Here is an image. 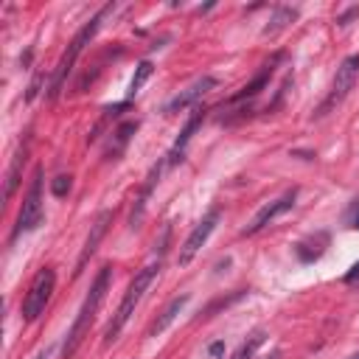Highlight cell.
Instances as JSON below:
<instances>
[{
  "mask_svg": "<svg viewBox=\"0 0 359 359\" xmlns=\"http://www.w3.org/2000/svg\"><path fill=\"white\" fill-rule=\"evenodd\" d=\"M45 219V210H42V168L34 171V180H31V188L22 199V208H20V216H17V224L11 230V241H17L22 233H31L42 224Z\"/></svg>",
  "mask_w": 359,
  "mask_h": 359,
  "instance_id": "cell-4",
  "label": "cell"
},
{
  "mask_svg": "<svg viewBox=\"0 0 359 359\" xmlns=\"http://www.w3.org/2000/svg\"><path fill=\"white\" fill-rule=\"evenodd\" d=\"M356 79H359V56H348V59L337 67V76H334V81H331V93H328V98L320 104L317 115H325L331 107H337V104L353 90Z\"/></svg>",
  "mask_w": 359,
  "mask_h": 359,
  "instance_id": "cell-6",
  "label": "cell"
},
{
  "mask_svg": "<svg viewBox=\"0 0 359 359\" xmlns=\"http://www.w3.org/2000/svg\"><path fill=\"white\" fill-rule=\"evenodd\" d=\"M109 275H112V269L104 264V266L98 269V275H95L90 292H87V297H84V303H81V309H79V314H76V320H73L67 337H65V348H62L65 359H70V356L76 353V348H79L84 331H87L90 323L95 320V311H98V306H101V300L107 297V289H109Z\"/></svg>",
  "mask_w": 359,
  "mask_h": 359,
  "instance_id": "cell-2",
  "label": "cell"
},
{
  "mask_svg": "<svg viewBox=\"0 0 359 359\" xmlns=\"http://www.w3.org/2000/svg\"><path fill=\"white\" fill-rule=\"evenodd\" d=\"M202 121H205V107H194L191 118L185 121L182 132L177 135V140H174V146H171V151H168V165H174V163H180V160H182V154H185V149H188V143H191L194 132L202 126Z\"/></svg>",
  "mask_w": 359,
  "mask_h": 359,
  "instance_id": "cell-11",
  "label": "cell"
},
{
  "mask_svg": "<svg viewBox=\"0 0 359 359\" xmlns=\"http://www.w3.org/2000/svg\"><path fill=\"white\" fill-rule=\"evenodd\" d=\"M353 280H359V261L348 269V275H345V283H353Z\"/></svg>",
  "mask_w": 359,
  "mask_h": 359,
  "instance_id": "cell-24",
  "label": "cell"
},
{
  "mask_svg": "<svg viewBox=\"0 0 359 359\" xmlns=\"http://www.w3.org/2000/svg\"><path fill=\"white\" fill-rule=\"evenodd\" d=\"M269 76H272V65H264V70H261V73H258V76H255L250 84H244V87H241V90H238V93H236L230 101L236 104V101H244V98H255V95H258L264 87H266Z\"/></svg>",
  "mask_w": 359,
  "mask_h": 359,
  "instance_id": "cell-14",
  "label": "cell"
},
{
  "mask_svg": "<svg viewBox=\"0 0 359 359\" xmlns=\"http://www.w3.org/2000/svg\"><path fill=\"white\" fill-rule=\"evenodd\" d=\"M160 171H163V163H157V165L149 171L146 185H143L140 196L135 199V208H132V216H129V227H137V224H140V219H143V213H146V202H149V196H151V188H154L157 180H160Z\"/></svg>",
  "mask_w": 359,
  "mask_h": 359,
  "instance_id": "cell-12",
  "label": "cell"
},
{
  "mask_svg": "<svg viewBox=\"0 0 359 359\" xmlns=\"http://www.w3.org/2000/svg\"><path fill=\"white\" fill-rule=\"evenodd\" d=\"M356 14H359V6H351L348 11H342V14L337 17V22H339V25H348V20H353Z\"/></svg>",
  "mask_w": 359,
  "mask_h": 359,
  "instance_id": "cell-23",
  "label": "cell"
},
{
  "mask_svg": "<svg viewBox=\"0 0 359 359\" xmlns=\"http://www.w3.org/2000/svg\"><path fill=\"white\" fill-rule=\"evenodd\" d=\"M222 353H224V342L222 339H216V342L208 345V356L210 359H222Z\"/></svg>",
  "mask_w": 359,
  "mask_h": 359,
  "instance_id": "cell-21",
  "label": "cell"
},
{
  "mask_svg": "<svg viewBox=\"0 0 359 359\" xmlns=\"http://www.w3.org/2000/svg\"><path fill=\"white\" fill-rule=\"evenodd\" d=\"M109 222H112V210H101V213L95 216V222L90 224V236H87V241H84V247H81V255H79V261H76L73 275H81V269L87 266V261H90V258H93V252L98 250V241L104 238V233H107Z\"/></svg>",
  "mask_w": 359,
  "mask_h": 359,
  "instance_id": "cell-10",
  "label": "cell"
},
{
  "mask_svg": "<svg viewBox=\"0 0 359 359\" xmlns=\"http://www.w3.org/2000/svg\"><path fill=\"white\" fill-rule=\"evenodd\" d=\"M264 339H266V331H264V328H255V331L238 345V351L233 353V359H252V353L264 345Z\"/></svg>",
  "mask_w": 359,
  "mask_h": 359,
  "instance_id": "cell-16",
  "label": "cell"
},
{
  "mask_svg": "<svg viewBox=\"0 0 359 359\" xmlns=\"http://www.w3.org/2000/svg\"><path fill=\"white\" fill-rule=\"evenodd\" d=\"M188 300H191L188 294H180V297H174V300H171V303L163 309V314L154 320V325L149 328V337H157V334H163V331H165V328H168V325L177 320V314H180V311L188 306Z\"/></svg>",
  "mask_w": 359,
  "mask_h": 359,
  "instance_id": "cell-13",
  "label": "cell"
},
{
  "mask_svg": "<svg viewBox=\"0 0 359 359\" xmlns=\"http://www.w3.org/2000/svg\"><path fill=\"white\" fill-rule=\"evenodd\" d=\"M294 17H297V8L278 6V8H275V14L269 17V25L264 28V36H275V34H278V31H283L289 22H294Z\"/></svg>",
  "mask_w": 359,
  "mask_h": 359,
  "instance_id": "cell-15",
  "label": "cell"
},
{
  "mask_svg": "<svg viewBox=\"0 0 359 359\" xmlns=\"http://www.w3.org/2000/svg\"><path fill=\"white\" fill-rule=\"evenodd\" d=\"M151 70H154V67H151V62H149V59H143V62L137 65V70H135V76H132V81H129V98L140 93V87L149 81Z\"/></svg>",
  "mask_w": 359,
  "mask_h": 359,
  "instance_id": "cell-18",
  "label": "cell"
},
{
  "mask_svg": "<svg viewBox=\"0 0 359 359\" xmlns=\"http://www.w3.org/2000/svg\"><path fill=\"white\" fill-rule=\"evenodd\" d=\"M219 219H222V210L219 208H210L205 216H202V222L191 230V236L185 238V244H182V250H180V266H185V264H191L194 261V255L202 250V244L210 238V233H213V227L219 224Z\"/></svg>",
  "mask_w": 359,
  "mask_h": 359,
  "instance_id": "cell-7",
  "label": "cell"
},
{
  "mask_svg": "<svg viewBox=\"0 0 359 359\" xmlns=\"http://www.w3.org/2000/svg\"><path fill=\"white\" fill-rule=\"evenodd\" d=\"M53 289H56V272L48 269V266L39 269L36 278L31 280L28 292H25V300H22V320H25V323H34V320L45 311V306H48Z\"/></svg>",
  "mask_w": 359,
  "mask_h": 359,
  "instance_id": "cell-5",
  "label": "cell"
},
{
  "mask_svg": "<svg viewBox=\"0 0 359 359\" xmlns=\"http://www.w3.org/2000/svg\"><path fill=\"white\" fill-rule=\"evenodd\" d=\"M70 185H73V182H70V177H67V174H59V177L50 182V191H53V196H59V199H62V196H67V194H70Z\"/></svg>",
  "mask_w": 359,
  "mask_h": 359,
  "instance_id": "cell-20",
  "label": "cell"
},
{
  "mask_svg": "<svg viewBox=\"0 0 359 359\" xmlns=\"http://www.w3.org/2000/svg\"><path fill=\"white\" fill-rule=\"evenodd\" d=\"M115 6L112 3H107L101 11H95V17L70 39V45H67V50L62 53V59H59V65H56V73H53V81H50V98H56L59 95V90H62V84H65V79H67V73L73 70V65H76V59L81 56V50L93 42V36L98 34V28H101V22L107 20V14L112 11Z\"/></svg>",
  "mask_w": 359,
  "mask_h": 359,
  "instance_id": "cell-3",
  "label": "cell"
},
{
  "mask_svg": "<svg viewBox=\"0 0 359 359\" xmlns=\"http://www.w3.org/2000/svg\"><path fill=\"white\" fill-rule=\"evenodd\" d=\"M216 84H219V81H216L213 76H202V79H196L194 84H188L185 90H180V93L163 107V112H165V115H174V112H182V109H188V107H199L202 95L210 93Z\"/></svg>",
  "mask_w": 359,
  "mask_h": 359,
  "instance_id": "cell-8",
  "label": "cell"
},
{
  "mask_svg": "<svg viewBox=\"0 0 359 359\" xmlns=\"http://www.w3.org/2000/svg\"><path fill=\"white\" fill-rule=\"evenodd\" d=\"M22 163H25V151H20V154H14V160H11V168H8V174H6V199H11V194H14V188H17V182H20V168H22Z\"/></svg>",
  "mask_w": 359,
  "mask_h": 359,
  "instance_id": "cell-17",
  "label": "cell"
},
{
  "mask_svg": "<svg viewBox=\"0 0 359 359\" xmlns=\"http://www.w3.org/2000/svg\"><path fill=\"white\" fill-rule=\"evenodd\" d=\"M348 224L353 227V230H359V199L351 205V210H348Z\"/></svg>",
  "mask_w": 359,
  "mask_h": 359,
  "instance_id": "cell-22",
  "label": "cell"
},
{
  "mask_svg": "<svg viewBox=\"0 0 359 359\" xmlns=\"http://www.w3.org/2000/svg\"><path fill=\"white\" fill-rule=\"evenodd\" d=\"M48 353H50V348H45V351H42V353H36V356H34V359H45V356H48Z\"/></svg>",
  "mask_w": 359,
  "mask_h": 359,
  "instance_id": "cell-25",
  "label": "cell"
},
{
  "mask_svg": "<svg viewBox=\"0 0 359 359\" xmlns=\"http://www.w3.org/2000/svg\"><path fill=\"white\" fill-rule=\"evenodd\" d=\"M168 236H171V230L165 227V230H163V236H160L163 250H160V252H157V258H151L143 269H137V275L132 278V283H129V289H126V294H123L121 306L115 309V314H112V320H109V325H107V331H104V345H109V342H115V339H118V334H121V331H123V325L129 323V317H132L135 306L140 303L143 292H146V289L151 286V280L157 278V272H160V266H163V252H165Z\"/></svg>",
  "mask_w": 359,
  "mask_h": 359,
  "instance_id": "cell-1",
  "label": "cell"
},
{
  "mask_svg": "<svg viewBox=\"0 0 359 359\" xmlns=\"http://www.w3.org/2000/svg\"><path fill=\"white\" fill-rule=\"evenodd\" d=\"M353 359H359V353H356V356H353Z\"/></svg>",
  "mask_w": 359,
  "mask_h": 359,
  "instance_id": "cell-26",
  "label": "cell"
},
{
  "mask_svg": "<svg viewBox=\"0 0 359 359\" xmlns=\"http://www.w3.org/2000/svg\"><path fill=\"white\" fill-rule=\"evenodd\" d=\"M294 199H297V188H292V191H286L283 196H278L275 202H269V205H264L258 213H255V219L250 222V227L244 230V236H252V233H258L261 227H266L275 216H280V213H286L292 205H294Z\"/></svg>",
  "mask_w": 359,
  "mask_h": 359,
  "instance_id": "cell-9",
  "label": "cell"
},
{
  "mask_svg": "<svg viewBox=\"0 0 359 359\" xmlns=\"http://www.w3.org/2000/svg\"><path fill=\"white\" fill-rule=\"evenodd\" d=\"M137 129V121H126V123H121L118 129H115V149L109 151L112 157H118L121 151H123V146L129 143V137H132V132Z\"/></svg>",
  "mask_w": 359,
  "mask_h": 359,
  "instance_id": "cell-19",
  "label": "cell"
}]
</instances>
